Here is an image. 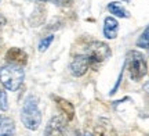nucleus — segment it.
I'll use <instances>...</instances> for the list:
<instances>
[{
    "label": "nucleus",
    "instance_id": "f257e3e1",
    "mask_svg": "<svg viewBox=\"0 0 149 136\" xmlns=\"http://www.w3.org/2000/svg\"><path fill=\"white\" fill-rule=\"evenodd\" d=\"M21 121L25 128L31 131H36L40 122H42V114L37 106V99L35 96H29L24 103L21 111Z\"/></svg>",
    "mask_w": 149,
    "mask_h": 136
},
{
    "label": "nucleus",
    "instance_id": "f03ea898",
    "mask_svg": "<svg viewBox=\"0 0 149 136\" xmlns=\"http://www.w3.org/2000/svg\"><path fill=\"white\" fill-rule=\"evenodd\" d=\"M24 78H25V72L19 66L7 64L0 68V82L8 90L13 92L18 90L24 82Z\"/></svg>",
    "mask_w": 149,
    "mask_h": 136
},
{
    "label": "nucleus",
    "instance_id": "7ed1b4c3",
    "mask_svg": "<svg viewBox=\"0 0 149 136\" xmlns=\"http://www.w3.org/2000/svg\"><path fill=\"white\" fill-rule=\"evenodd\" d=\"M126 66H127V70L133 81L142 79L148 72V66H146L144 54H141L139 51H135V50L128 51L127 58H126Z\"/></svg>",
    "mask_w": 149,
    "mask_h": 136
},
{
    "label": "nucleus",
    "instance_id": "20e7f679",
    "mask_svg": "<svg viewBox=\"0 0 149 136\" xmlns=\"http://www.w3.org/2000/svg\"><path fill=\"white\" fill-rule=\"evenodd\" d=\"M84 54L87 56V58H88L90 67H93V68L95 70L101 63H104V61L111 56V50L108 47V44L102 43V42H94V43H91L90 46L87 47Z\"/></svg>",
    "mask_w": 149,
    "mask_h": 136
},
{
    "label": "nucleus",
    "instance_id": "39448f33",
    "mask_svg": "<svg viewBox=\"0 0 149 136\" xmlns=\"http://www.w3.org/2000/svg\"><path fill=\"white\" fill-rule=\"evenodd\" d=\"M68 120H64L62 117H53L48 121L46 126V136H72L69 126L66 124Z\"/></svg>",
    "mask_w": 149,
    "mask_h": 136
},
{
    "label": "nucleus",
    "instance_id": "423d86ee",
    "mask_svg": "<svg viewBox=\"0 0 149 136\" xmlns=\"http://www.w3.org/2000/svg\"><path fill=\"white\" fill-rule=\"evenodd\" d=\"M90 67L88 58L86 54H77L73 57V60L70 63V72L73 76H83L87 72V68Z\"/></svg>",
    "mask_w": 149,
    "mask_h": 136
},
{
    "label": "nucleus",
    "instance_id": "0eeeda50",
    "mask_svg": "<svg viewBox=\"0 0 149 136\" xmlns=\"http://www.w3.org/2000/svg\"><path fill=\"white\" fill-rule=\"evenodd\" d=\"M6 60L8 61L10 64H14V66H25L28 61V56L24 50L18 49V47H13L7 51L6 54Z\"/></svg>",
    "mask_w": 149,
    "mask_h": 136
},
{
    "label": "nucleus",
    "instance_id": "6e6552de",
    "mask_svg": "<svg viewBox=\"0 0 149 136\" xmlns=\"http://www.w3.org/2000/svg\"><path fill=\"white\" fill-rule=\"evenodd\" d=\"M15 135V124L14 121L4 117V115H0V136H14Z\"/></svg>",
    "mask_w": 149,
    "mask_h": 136
},
{
    "label": "nucleus",
    "instance_id": "1a4fd4ad",
    "mask_svg": "<svg viewBox=\"0 0 149 136\" xmlns=\"http://www.w3.org/2000/svg\"><path fill=\"white\" fill-rule=\"evenodd\" d=\"M117 29H119V24L113 17H107L105 22H104V35L107 39H115L116 38Z\"/></svg>",
    "mask_w": 149,
    "mask_h": 136
},
{
    "label": "nucleus",
    "instance_id": "9d476101",
    "mask_svg": "<svg viewBox=\"0 0 149 136\" xmlns=\"http://www.w3.org/2000/svg\"><path fill=\"white\" fill-rule=\"evenodd\" d=\"M94 136H117L116 132L113 131L111 126V122L108 120H100L98 125L95 128V133Z\"/></svg>",
    "mask_w": 149,
    "mask_h": 136
},
{
    "label": "nucleus",
    "instance_id": "9b49d317",
    "mask_svg": "<svg viewBox=\"0 0 149 136\" xmlns=\"http://www.w3.org/2000/svg\"><path fill=\"white\" fill-rule=\"evenodd\" d=\"M55 100H57V104H58L59 110H61V111L64 113V115L66 117V120L70 121L72 118H73V115H74V109H73V106H72L69 101L64 100V99L55 97Z\"/></svg>",
    "mask_w": 149,
    "mask_h": 136
},
{
    "label": "nucleus",
    "instance_id": "f8f14e48",
    "mask_svg": "<svg viewBox=\"0 0 149 136\" xmlns=\"http://www.w3.org/2000/svg\"><path fill=\"white\" fill-rule=\"evenodd\" d=\"M108 10L111 11L113 16H117V17H120V18H127L128 17L127 10H126L119 1H112V3H109V4H108Z\"/></svg>",
    "mask_w": 149,
    "mask_h": 136
},
{
    "label": "nucleus",
    "instance_id": "ddd939ff",
    "mask_svg": "<svg viewBox=\"0 0 149 136\" xmlns=\"http://www.w3.org/2000/svg\"><path fill=\"white\" fill-rule=\"evenodd\" d=\"M137 46L144 47V49H149V27L142 32V35H141L139 39L137 40Z\"/></svg>",
    "mask_w": 149,
    "mask_h": 136
},
{
    "label": "nucleus",
    "instance_id": "4468645a",
    "mask_svg": "<svg viewBox=\"0 0 149 136\" xmlns=\"http://www.w3.org/2000/svg\"><path fill=\"white\" fill-rule=\"evenodd\" d=\"M53 40H54V35H48V36H46L44 39H42L40 43H39V51H46Z\"/></svg>",
    "mask_w": 149,
    "mask_h": 136
},
{
    "label": "nucleus",
    "instance_id": "2eb2a0df",
    "mask_svg": "<svg viewBox=\"0 0 149 136\" xmlns=\"http://www.w3.org/2000/svg\"><path fill=\"white\" fill-rule=\"evenodd\" d=\"M8 109V101H7V94L6 92L0 87V110L1 111H6Z\"/></svg>",
    "mask_w": 149,
    "mask_h": 136
},
{
    "label": "nucleus",
    "instance_id": "dca6fc26",
    "mask_svg": "<svg viewBox=\"0 0 149 136\" xmlns=\"http://www.w3.org/2000/svg\"><path fill=\"white\" fill-rule=\"evenodd\" d=\"M54 1H55L57 4H59V6H70L74 0H54Z\"/></svg>",
    "mask_w": 149,
    "mask_h": 136
},
{
    "label": "nucleus",
    "instance_id": "f3484780",
    "mask_svg": "<svg viewBox=\"0 0 149 136\" xmlns=\"http://www.w3.org/2000/svg\"><path fill=\"white\" fill-rule=\"evenodd\" d=\"M144 89H145V90H146V92H148V93H149V82H148V83H145V86H144Z\"/></svg>",
    "mask_w": 149,
    "mask_h": 136
},
{
    "label": "nucleus",
    "instance_id": "a211bd4d",
    "mask_svg": "<svg viewBox=\"0 0 149 136\" xmlns=\"http://www.w3.org/2000/svg\"><path fill=\"white\" fill-rule=\"evenodd\" d=\"M4 22H6V20H4V18H3V17H1V16H0V25H3Z\"/></svg>",
    "mask_w": 149,
    "mask_h": 136
},
{
    "label": "nucleus",
    "instance_id": "6ab92c4d",
    "mask_svg": "<svg viewBox=\"0 0 149 136\" xmlns=\"http://www.w3.org/2000/svg\"><path fill=\"white\" fill-rule=\"evenodd\" d=\"M39 1H54V0H39Z\"/></svg>",
    "mask_w": 149,
    "mask_h": 136
},
{
    "label": "nucleus",
    "instance_id": "aec40b11",
    "mask_svg": "<svg viewBox=\"0 0 149 136\" xmlns=\"http://www.w3.org/2000/svg\"><path fill=\"white\" fill-rule=\"evenodd\" d=\"M84 136H91V135H90V133H86V135H84Z\"/></svg>",
    "mask_w": 149,
    "mask_h": 136
},
{
    "label": "nucleus",
    "instance_id": "412c9836",
    "mask_svg": "<svg viewBox=\"0 0 149 136\" xmlns=\"http://www.w3.org/2000/svg\"><path fill=\"white\" fill-rule=\"evenodd\" d=\"M0 1H1V0H0Z\"/></svg>",
    "mask_w": 149,
    "mask_h": 136
}]
</instances>
